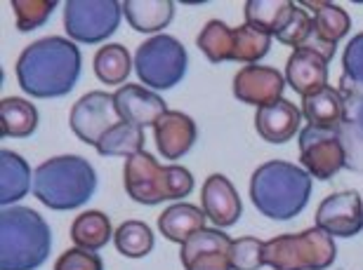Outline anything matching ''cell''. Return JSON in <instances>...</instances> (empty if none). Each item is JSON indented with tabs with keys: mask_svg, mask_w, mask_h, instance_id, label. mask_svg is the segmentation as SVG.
I'll list each match as a JSON object with an SVG mask.
<instances>
[{
	"mask_svg": "<svg viewBox=\"0 0 363 270\" xmlns=\"http://www.w3.org/2000/svg\"><path fill=\"white\" fill-rule=\"evenodd\" d=\"M337 134H340V141L345 146V155H347L345 167L352 172L363 174V132L352 120H345L342 125H340Z\"/></svg>",
	"mask_w": 363,
	"mask_h": 270,
	"instance_id": "obj_35",
	"label": "cell"
},
{
	"mask_svg": "<svg viewBox=\"0 0 363 270\" xmlns=\"http://www.w3.org/2000/svg\"><path fill=\"white\" fill-rule=\"evenodd\" d=\"M234 97L243 104L264 108L283 99L286 90V76L272 66H245L234 76Z\"/></svg>",
	"mask_w": 363,
	"mask_h": 270,
	"instance_id": "obj_12",
	"label": "cell"
},
{
	"mask_svg": "<svg viewBox=\"0 0 363 270\" xmlns=\"http://www.w3.org/2000/svg\"><path fill=\"white\" fill-rule=\"evenodd\" d=\"M295 7L297 5L290 0H248L245 3V24L276 38V33L286 26Z\"/></svg>",
	"mask_w": 363,
	"mask_h": 270,
	"instance_id": "obj_24",
	"label": "cell"
},
{
	"mask_svg": "<svg viewBox=\"0 0 363 270\" xmlns=\"http://www.w3.org/2000/svg\"><path fill=\"white\" fill-rule=\"evenodd\" d=\"M33 191L31 167L21 155L12 151L0 153V204L14 207V202L26 198V193Z\"/></svg>",
	"mask_w": 363,
	"mask_h": 270,
	"instance_id": "obj_19",
	"label": "cell"
},
{
	"mask_svg": "<svg viewBox=\"0 0 363 270\" xmlns=\"http://www.w3.org/2000/svg\"><path fill=\"white\" fill-rule=\"evenodd\" d=\"M231 247H234V240H231L227 233H222L217 228H203L199 233H194V235L182 245L179 257H182V264H184V261H189L191 257H196V254H203V252L231 254Z\"/></svg>",
	"mask_w": 363,
	"mask_h": 270,
	"instance_id": "obj_31",
	"label": "cell"
},
{
	"mask_svg": "<svg viewBox=\"0 0 363 270\" xmlns=\"http://www.w3.org/2000/svg\"><path fill=\"white\" fill-rule=\"evenodd\" d=\"M342 80L350 85L363 87V33L347 42L342 54Z\"/></svg>",
	"mask_w": 363,
	"mask_h": 270,
	"instance_id": "obj_36",
	"label": "cell"
},
{
	"mask_svg": "<svg viewBox=\"0 0 363 270\" xmlns=\"http://www.w3.org/2000/svg\"><path fill=\"white\" fill-rule=\"evenodd\" d=\"M121 122L125 120L116 108L113 94L108 92H88L76 101L69 115V125L74 134L88 146H97L99 139Z\"/></svg>",
	"mask_w": 363,
	"mask_h": 270,
	"instance_id": "obj_9",
	"label": "cell"
},
{
	"mask_svg": "<svg viewBox=\"0 0 363 270\" xmlns=\"http://www.w3.org/2000/svg\"><path fill=\"white\" fill-rule=\"evenodd\" d=\"M206 211L196 204L189 202H177L170 204L168 209L158 216V230L165 240L170 242H179L184 245L194 233H199L206 228Z\"/></svg>",
	"mask_w": 363,
	"mask_h": 270,
	"instance_id": "obj_20",
	"label": "cell"
},
{
	"mask_svg": "<svg viewBox=\"0 0 363 270\" xmlns=\"http://www.w3.org/2000/svg\"><path fill=\"white\" fill-rule=\"evenodd\" d=\"M123 14L135 31L158 35L175 17V5L170 0H125Z\"/></svg>",
	"mask_w": 363,
	"mask_h": 270,
	"instance_id": "obj_21",
	"label": "cell"
},
{
	"mask_svg": "<svg viewBox=\"0 0 363 270\" xmlns=\"http://www.w3.org/2000/svg\"><path fill=\"white\" fill-rule=\"evenodd\" d=\"M116 108L121 118L135 127H154L163 113H168L165 101L158 97V92L147 90L140 85H123L113 92Z\"/></svg>",
	"mask_w": 363,
	"mask_h": 270,
	"instance_id": "obj_13",
	"label": "cell"
},
{
	"mask_svg": "<svg viewBox=\"0 0 363 270\" xmlns=\"http://www.w3.org/2000/svg\"><path fill=\"white\" fill-rule=\"evenodd\" d=\"M97 191V172L81 155H57L33 172V195L55 211L83 207Z\"/></svg>",
	"mask_w": 363,
	"mask_h": 270,
	"instance_id": "obj_4",
	"label": "cell"
},
{
	"mask_svg": "<svg viewBox=\"0 0 363 270\" xmlns=\"http://www.w3.org/2000/svg\"><path fill=\"white\" fill-rule=\"evenodd\" d=\"M133 61L135 59H130V52L125 47L118 45V42H111V45L97 49V54H94V76L104 85L116 87L128 80L130 71H133Z\"/></svg>",
	"mask_w": 363,
	"mask_h": 270,
	"instance_id": "obj_27",
	"label": "cell"
},
{
	"mask_svg": "<svg viewBox=\"0 0 363 270\" xmlns=\"http://www.w3.org/2000/svg\"><path fill=\"white\" fill-rule=\"evenodd\" d=\"M340 94L345 99L347 120H352L363 132V87L350 85L347 80H340Z\"/></svg>",
	"mask_w": 363,
	"mask_h": 270,
	"instance_id": "obj_38",
	"label": "cell"
},
{
	"mask_svg": "<svg viewBox=\"0 0 363 270\" xmlns=\"http://www.w3.org/2000/svg\"><path fill=\"white\" fill-rule=\"evenodd\" d=\"M113 242L123 257L144 259L154 250V230L144 221H123L113 233Z\"/></svg>",
	"mask_w": 363,
	"mask_h": 270,
	"instance_id": "obj_29",
	"label": "cell"
},
{
	"mask_svg": "<svg viewBox=\"0 0 363 270\" xmlns=\"http://www.w3.org/2000/svg\"><path fill=\"white\" fill-rule=\"evenodd\" d=\"M186 49L168 33H158L147 42H142L135 52V73L142 85L154 92L172 90L182 83L186 73Z\"/></svg>",
	"mask_w": 363,
	"mask_h": 270,
	"instance_id": "obj_7",
	"label": "cell"
},
{
	"mask_svg": "<svg viewBox=\"0 0 363 270\" xmlns=\"http://www.w3.org/2000/svg\"><path fill=\"white\" fill-rule=\"evenodd\" d=\"M83 71V54L76 42L62 35L31 42L17 61L19 87L35 99L67 97Z\"/></svg>",
	"mask_w": 363,
	"mask_h": 270,
	"instance_id": "obj_1",
	"label": "cell"
},
{
	"mask_svg": "<svg viewBox=\"0 0 363 270\" xmlns=\"http://www.w3.org/2000/svg\"><path fill=\"white\" fill-rule=\"evenodd\" d=\"M300 163L311 174V179H333L340 170H345L347 163L340 134L307 125L300 132Z\"/></svg>",
	"mask_w": 363,
	"mask_h": 270,
	"instance_id": "obj_10",
	"label": "cell"
},
{
	"mask_svg": "<svg viewBox=\"0 0 363 270\" xmlns=\"http://www.w3.org/2000/svg\"><path fill=\"white\" fill-rule=\"evenodd\" d=\"M52 250V230L31 207H5L0 214V270H35Z\"/></svg>",
	"mask_w": 363,
	"mask_h": 270,
	"instance_id": "obj_3",
	"label": "cell"
},
{
	"mask_svg": "<svg viewBox=\"0 0 363 270\" xmlns=\"http://www.w3.org/2000/svg\"><path fill=\"white\" fill-rule=\"evenodd\" d=\"M196 45L203 54H206L208 61L213 64H222V61H231L234 57V28L227 26L220 19H213L203 26V31L196 38Z\"/></svg>",
	"mask_w": 363,
	"mask_h": 270,
	"instance_id": "obj_28",
	"label": "cell"
},
{
	"mask_svg": "<svg viewBox=\"0 0 363 270\" xmlns=\"http://www.w3.org/2000/svg\"><path fill=\"white\" fill-rule=\"evenodd\" d=\"M71 240L76 242V247L88 252L101 250L108 240H111V221L106 214L101 211H83L81 216L74 218L71 223Z\"/></svg>",
	"mask_w": 363,
	"mask_h": 270,
	"instance_id": "obj_25",
	"label": "cell"
},
{
	"mask_svg": "<svg viewBox=\"0 0 363 270\" xmlns=\"http://www.w3.org/2000/svg\"><path fill=\"white\" fill-rule=\"evenodd\" d=\"M302 118L307 120L309 127L328 129V132H337L340 125L347 120L345 99L335 87H325V90L311 94V97L302 99Z\"/></svg>",
	"mask_w": 363,
	"mask_h": 270,
	"instance_id": "obj_18",
	"label": "cell"
},
{
	"mask_svg": "<svg viewBox=\"0 0 363 270\" xmlns=\"http://www.w3.org/2000/svg\"><path fill=\"white\" fill-rule=\"evenodd\" d=\"M337 254L335 240L321 228L286 233L264 242V266L272 270H325Z\"/></svg>",
	"mask_w": 363,
	"mask_h": 270,
	"instance_id": "obj_6",
	"label": "cell"
},
{
	"mask_svg": "<svg viewBox=\"0 0 363 270\" xmlns=\"http://www.w3.org/2000/svg\"><path fill=\"white\" fill-rule=\"evenodd\" d=\"M201 202L206 216L217 228H229L241 218V198H238L234 184L224 174H210L206 179L201 191Z\"/></svg>",
	"mask_w": 363,
	"mask_h": 270,
	"instance_id": "obj_16",
	"label": "cell"
},
{
	"mask_svg": "<svg viewBox=\"0 0 363 270\" xmlns=\"http://www.w3.org/2000/svg\"><path fill=\"white\" fill-rule=\"evenodd\" d=\"M123 5L116 0H69L64 3V31L71 40L83 45L111 38L118 31Z\"/></svg>",
	"mask_w": 363,
	"mask_h": 270,
	"instance_id": "obj_8",
	"label": "cell"
},
{
	"mask_svg": "<svg viewBox=\"0 0 363 270\" xmlns=\"http://www.w3.org/2000/svg\"><path fill=\"white\" fill-rule=\"evenodd\" d=\"M316 228L333 237H354L363 230V200L357 191L328 195L316 209Z\"/></svg>",
	"mask_w": 363,
	"mask_h": 270,
	"instance_id": "obj_11",
	"label": "cell"
},
{
	"mask_svg": "<svg viewBox=\"0 0 363 270\" xmlns=\"http://www.w3.org/2000/svg\"><path fill=\"white\" fill-rule=\"evenodd\" d=\"M314 38V19L309 12H304V7H295L286 26L276 33V40L283 45H290L293 49H302L307 42Z\"/></svg>",
	"mask_w": 363,
	"mask_h": 270,
	"instance_id": "obj_33",
	"label": "cell"
},
{
	"mask_svg": "<svg viewBox=\"0 0 363 270\" xmlns=\"http://www.w3.org/2000/svg\"><path fill=\"white\" fill-rule=\"evenodd\" d=\"M154 139L158 153L170 163H177L179 158H184L194 148L196 139H199V129H196L194 118H189L186 113L168 111L154 125Z\"/></svg>",
	"mask_w": 363,
	"mask_h": 270,
	"instance_id": "obj_15",
	"label": "cell"
},
{
	"mask_svg": "<svg viewBox=\"0 0 363 270\" xmlns=\"http://www.w3.org/2000/svg\"><path fill=\"white\" fill-rule=\"evenodd\" d=\"M57 3L52 0H12V12L17 28L21 33L35 31L50 19V14L55 12Z\"/></svg>",
	"mask_w": 363,
	"mask_h": 270,
	"instance_id": "obj_32",
	"label": "cell"
},
{
	"mask_svg": "<svg viewBox=\"0 0 363 270\" xmlns=\"http://www.w3.org/2000/svg\"><path fill=\"white\" fill-rule=\"evenodd\" d=\"M38 127V111L31 101L7 97L0 101V134L10 139L31 136Z\"/></svg>",
	"mask_w": 363,
	"mask_h": 270,
	"instance_id": "obj_22",
	"label": "cell"
},
{
	"mask_svg": "<svg viewBox=\"0 0 363 270\" xmlns=\"http://www.w3.org/2000/svg\"><path fill=\"white\" fill-rule=\"evenodd\" d=\"M272 45V35H267L259 28L243 24L234 28V57L231 61H241L252 66L255 61H259L262 57H267Z\"/></svg>",
	"mask_w": 363,
	"mask_h": 270,
	"instance_id": "obj_30",
	"label": "cell"
},
{
	"mask_svg": "<svg viewBox=\"0 0 363 270\" xmlns=\"http://www.w3.org/2000/svg\"><path fill=\"white\" fill-rule=\"evenodd\" d=\"M264 266V242L257 237H238L231 247V268L259 270Z\"/></svg>",
	"mask_w": 363,
	"mask_h": 270,
	"instance_id": "obj_34",
	"label": "cell"
},
{
	"mask_svg": "<svg viewBox=\"0 0 363 270\" xmlns=\"http://www.w3.org/2000/svg\"><path fill=\"white\" fill-rule=\"evenodd\" d=\"M311 198V174L283 160L259 165L250 177V200L259 214L274 221H290Z\"/></svg>",
	"mask_w": 363,
	"mask_h": 270,
	"instance_id": "obj_2",
	"label": "cell"
},
{
	"mask_svg": "<svg viewBox=\"0 0 363 270\" xmlns=\"http://www.w3.org/2000/svg\"><path fill=\"white\" fill-rule=\"evenodd\" d=\"M186 270H234L231 268V254L227 252H203L184 261Z\"/></svg>",
	"mask_w": 363,
	"mask_h": 270,
	"instance_id": "obj_39",
	"label": "cell"
},
{
	"mask_svg": "<svg viewBox=\"0 0 363 270\" xmlns=\"http://www.w3.org/2000/svg\"><path fill=\"white\" fill-rule=\"evenodd\" d=\"M55 270H104V261L94 252L74 247V250H67L57 259Z\"/></svg>",
	"mask_w": 363,
	"mask_h": 270,
	"instance_id": "obj_37",
	"label": "cell"
},
{
	"mask_svg": "<svg viewBox=\"0 0 363 270\" xmlns=\"http://www.w3.org/2000/svg\"><path fill=\"white\" fill-rule=\"evenodd\" d=\"M304 7H309L311 10L314 33H316L318 40L337 47V42L350 33L352 19L340 5H335V3H304Z\"/></svg>",
	"mask_w": 363,
	"mask_h": 270,
	"instance_id": "obj_23",
	"label": "cell"
},
{
	"mask_svg": "<svg viewBox=\"0 0 363 270\" xmlns=\"http://www.w3.org/2000/svg\"><path fill=\"white\" fill-rule=\"evenodd\" d=\"M94 151L104 158H133L144 151V129L130 122H121L99 139Z\"/></svg>",
	"mask_w": 363,
	"mask_h": 270,
	"instance_id": "obj_26",
	"label": "cell"
},
{
	"mask_svg": "<svg viewBox=\"0 0 363 270\" xmlns=\"http://www.w3.org/2000/svg\"><path fill=\"white\" fill-rule=\"evenodd\" d=\"M302 111H297L293 101L281 99L272 106L257 108L255 113V129L257 134L269 143H286L300 132Z\"/></svg>",
	"mask_w": 363,
	"mask_h": 270,
	"instance_id": "obj_17",
	"label": "cell"
},
{
	"mask_svg": "<svg viewBox=\"0 0 363 270\" xmlns=\"http://www.w3.org/2000/svg\"><path fill=\"white\" fill-rule=\"evenodd\" d=\"M123 184L130 198L140 204L184 200L194 191V177L186 167L158 165V160L147 151L128 158L125 170H123Z\"/></svg>",
	"mask_w": 363,
	"mask_h": 270,
	"instance_id": "obj_5",
	"label": "cell"
},
{
	"mask_svg": "<svg viewBox=\"0 0 363 270\" xmlns=\"http://www.w3.org/2000/svg\"><path fill=\"white\" fill-rule=\"evenodd\" d=\"M328 66L330 59L316 49H295L286 64V83L302 99L311 97L328 87Z\"/></svg>",
	"mask_w": 363,
	"mask_h": 270,
	"instance_id": "obj_14",
	"label": "cell"
}]
</instances>
